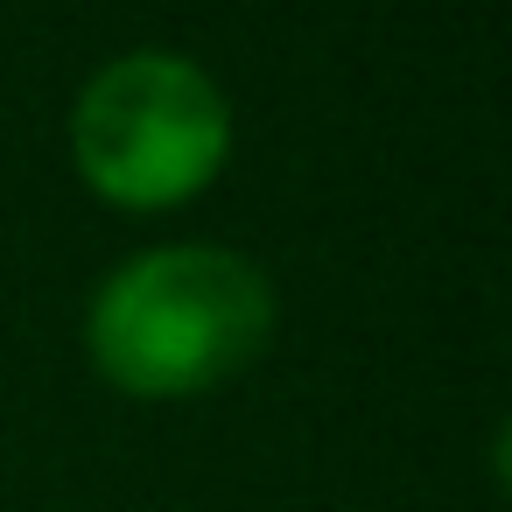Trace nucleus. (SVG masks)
<instances>
[{"instance_id":"1","label":"nucleus","mask_w":512,"mask_h":512,"mask_svg":"<svg viewBox=\"0 0 512 512\" xmlns=\"http://www.w3.org/2000/svg\"><path fill=\"white\" fill-rule=\"evenodd\" d=\"M274 337V281L260 260L176 239L120 260L85 309V351L134 400H197L239 379Z\"/></svg>"},{"instance_id":"2","label":"nucleus","mask_w":512,"mask_h":512,"mask_svg":"<svg viewBox=\"0 0 512 512\" xmlns=\"http://www.w3.org/2000/svg\"><path fill=\"white\" fill-rule=\"evenodd\" d=\"M232 155V106L218 78L176 50H127L99 64L71 106V162L92 197L120 211L190 204Z\"/></svg>"}]
</instances>
